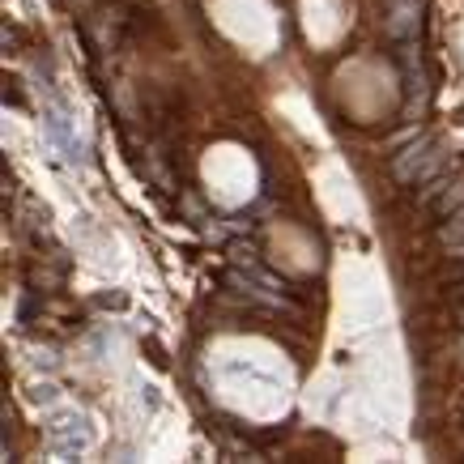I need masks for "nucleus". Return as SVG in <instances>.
<instances>
[{"label": "nucleus", "instance_id": "7ed1b4c3", "mask_svg": "<svg viewBox=\"0 0 464 464\" xmlns=\"http://www.w3.org/2000/svg\"><path fill=\"white\" fill-rule=\"evenodd\" d=\"M439 243L443 247H451V252H464V205L451 218H443L439 222Z\"/></svg>", "mask_w": 464, "mask_h": 464}, {"label": "nucleus", "instance_id": "f257e3e1", "mask_svg": "<svg viewBox=\"0 0 464 464\" xmlns=\"http://www.w3.org/2000/svg\"><path fill=\"white\" fill-rule=\"evenodd\" d=\"M422 14H426L422 0H388V17H383V26H388V34H392L396 43L418 39V30H422Z\"/></svg>", "mask_w": 464, "mask_h": 464}, {"label": "nucleus", "instance_id": "20e7f679", "mask_svg": "<svg viewBox=\"0 0 464 464\" xmlns=\"http://www.w3.org/2000/svg\"><path fill=\"white\" fill-rule=\"evenodd\" d=\"M464 205V179H451L443 192H439V200H435V213L439 218H451V213Z\"/></svg>", "mask_w": 464, "mask_h": 464}, {"label": "nucleus", "instance_id": "f03ea898", "mask_svg": "<svg viewBox=\"0 0 464 464\" xmlns=\"http://www.w3.org/2000/svg\"><path fill=\"white\" fill-rule=\"evenodd\" d=\"M430 150H435V141H430V137H413L401 154H392V175L401 183H418V175H422Z\"/></svg>", "mask_w": 464, "mask_h": 464}, {"label": "nucleus", "instance_id": "39448f33", "mask_svg": "<svg viewBox=\"0 0 464 464\" xmlns=\"http://www.w3.org/2000/svg\"><path fill=\"white\" fill-rule=\"evenodd\" d=\"M230 230H235V235H243V230H252V222H243V218H230Z\"/></svg>", "mask_w": 464, "mask_h": 464}, {"label": "nucleus", "instance_id": "423d86ee", "mask_svg": "<svg viewBox=\"0 0 464 464\" xmlns=\"http://www.w3.org/2000/svg\"><path fill=\"white\" fill-rule=\"evenodd\" d=\"M460 328H464V303H460Z\"/></svg>", "mask_w": 464, "mask_h": 464}]
</instances>
